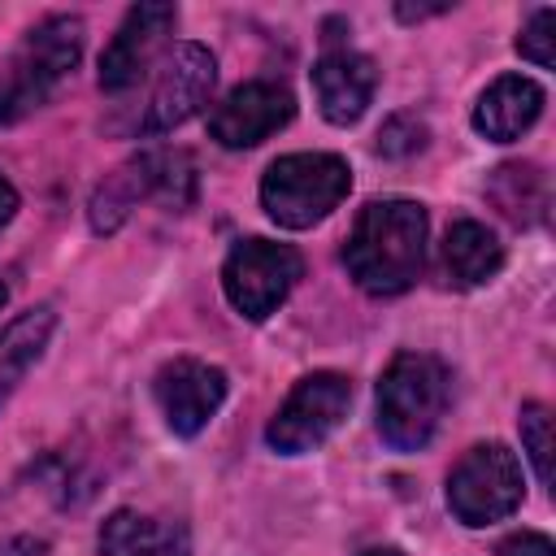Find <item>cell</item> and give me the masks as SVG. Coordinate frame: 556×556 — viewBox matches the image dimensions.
Masks as SVG:
<instances>
[{
	"mask_svg": "<svg viewBox=\"0 0 556 556\" xmlns=\"http://www.w3.org/2000/svg\"><path fill=\"white\" fill-rule=\"evenodd\" d=\"M426 208L404 195L369 200L343 243V265L352 282L369 295H400L421 278L426 265Z\"/></svg>",
	"mask_w": 556,
	"mask_h": 556,
	"instance_id": "6da1fadb",
	"label": "cell"
},
{
	"mask_svg": "<svg viewBox=\"0 0 556 556\" xmlns=\"http://www.w3.org/2000/svg\"><path fill=\"white\" fill-rule=\"evenodd\" d=\"M83 35L78 13H52L17 39V48L0 61V126H17L65 87L78 70Z\"/></svg>",
	"mask_w": 556,
	"mask_h": 556,
	"instance_id": "7a4b0ae2",
	"label": "cell"
},
{
	"mask_svg": "<svg viewBox=\"0 0 556 556\" xmlns=\"http://www.w3.org/2000/svg\"><path fill=\"white\" fill-rule=\"evenodd\" d=\"M452 378L447 365L430 352H395L378 378V434L395 452H421L443 413H447Z\"/></svg>",
	"mask_w": 556,
	"mask_h": 556,
	"instance_id": "3957f363",
	"label": "cell"
},
{
	"mask_svg": "<svg viewBox=\"0 0 556 556\" xmlns=\"http://www.w3.org/2000/svg\"><path fill=\"white\" fill-rule=\"evenodd\" d=\"M352 191V165L339 152H287L261 174V208L282 230H308Z\"/></svg>",
	"mask_w": 556,
	"mask_h": 556,
	"instance_id": "277c9868",
	"label": "cell"
},
{
	"mask_svg": "<svg viewBox=\"0 0 556 556\" xmlns=\"http://www.w3.org/2000/svg\"><path fill=\"white\" fill-rule=\"evenodd\" d=\"M139 200H161L165 208H187L195 200V161L182 148H152L104 174V182L91 191L87 217L96 235H113Z\"/></svg>",
	"mask_w": 556,
	"mask_h": 556,
	"instance_id": "5b68a950",
	"label": "cell"
},
{
	"mask_svg": "<svg viewBox=\"0 0 556 556\" xmlns=\"http://www.w3.org/2000/svg\"><path fill=\"white\" fill-rule=\"evenodd\" d=\"M526 473L504 443H473L447 473V508L460 526H495L521 508Z\"/></svg>",
	"mask_w": 556,
	"mask_h": 556,
	"instance_id": "8992f818",
	"label": "cell"
},
{
	"mask_svg": "<svg viewBox=\"0 0 556 556\" xmlns=\"http://www.w3.org/2000/svg\"><path fill=\"white\" fill-rule=\"evenodd\" d=\"M304 278V256L291 243L239 239L222 261V291L230 308L248 321H265Z\"/></svg>",
	"mask_w": 556,
	"mask_h": 556,
	"instance_id": "52a82bcc",
	"label": "cell"
},
{
	"mask_svg": "<svg viewBox=\"0 0 556 556\" xmlns=\"http://www.w3.org/2000/svg\"><path fill=\"white\" fill-rule=\"evenodd\" d=\"M348 408H352V382H348V374H334V369L304 374L287 391V400L278 404V413L269 417L265 443L278 456H304V452L321 447L343 426Z\"/></svg>",
	"mask_w": 556,
	"mask_h": 556,
	"instance_id": "ba28073f",
	"label": "cell"
},
{
	"mask_svg": "<svg viewBox=\"0 0 556 556\" xmlns=\"http://www.w3.org/2000/svg\"><path fill=\"white\" fill-rule=\"evenodd\" d=\"M217 83V61L204 43H178L165 52L161 61V74H156V87L143 104V117H139V135H161V130H174L182 126L187 117H195L208 100Z\"/></svg>",
	"mask_w": 556,
	"mask_h": 556,
	"instance_id": "9c48e42d",
	"label": "cell"
},
{
	"mask_svg": "<svg viewBox=\"0 0 556 556\" xmlns=\"http://www.w3.org/2000/svg\"><path fill=\"white\" fill-rule=\"evenodd\" d=\"M152 395H156L165 426L178 439H195L217 417V408L226 400V369L208 365L200 356H174L169 365L156 369Z\"/></svg>",
	"mask_w": 556,
	"mask_h": 556,
	"instance_id": "30bf717a",
	"label": "cell"
},
{
	"mask_svg": "<svg viewBox=\"0 0 556 556\" xmlns=\"http://www.w3.org/2000/svg\"><path fill=\"white\" fill-rule=\"evenodd\" d=\"M291 117H295V96L274 78H252V83H239L208 113V135L222 148H256L274 130H282Z\"/></svg>",
	"mask_w": 556,
	"mask_h": 556,
	"instance_id": "8fae6325",
	"label": "cell"
},
{
	"mask_svg": "<svg viewBox=\"0 0 556 556\" xmlns=\"http://www.w3.org/2000/svg\"><path fill=\"white\" fill-rule=\"evenodd\" d=\"M174 22H178L174 4H135V9H126L117 35L100 52V87L109 96L130 91L143 78V70L152 65V56L161 52V43L174 30Z\"/></svg>",
	"mask_w": 556,
	"mask_h": 556,
	"instance_id": "7c38bea8",
	"label": "cell"
},
{
	"mask_svg": "<svg viewBox=\"0 0 556 556\" xmlns=\"http://www.w3.org/2000/svg\"><path fill=\"white\" fill-rule=\"evenodd\" d=\"M374 87H378V65L365 52L348 43H326V52L313 65V96L330 126L361 122V113L374 100Z\"/></svg>",
	"mask_w": 556,
	"mask_h": 556,
	"instance_id": "4fadbf2b",
	"label": "cell"
},
{
	"mask_svg": "<svg viewBox=\"0 0 556 556\" xmlns=\"http://www.w3.org/2000/svg\"><path fill=\"white\" fill-rule=\"evenodd\" d=\"M539 113H543V87L526 74H504L478 96L473 130L491 143H513L539 122Z\"/></svg>",
	"mask_w": 556,
	"mask_h": 556,
	"instance_id": "5bb4252c",
	"label": "cell"
},
{
	"mask_svg": "<svg viewBox=\"0 0 556 556\" xmlns=\"http://www.w3.org/2000/svg\"><path fill=\"white\" fill-rule=\"evenodd\" d=\"M100 556H191V534L169 517L117 508L100 526Z\"/></svg>",
	"mask_w": 556,
	"mask_h": 556,
	"instance_id": "9a60e30c",
	"label": "cell"
},
{
	"mask_svg": "<svg viewBox=\"0 0 556 556\" xmlns=\"http://www.w3.org/2000/svg\"><path fill=\"white\" fill-rule=\"evenodd\" d=\"M504 269V243L495 230H486L473 217H460L447 226L443 239V274L452 287H482Z\"/></svg>",
	"mask_w": 556,
	"mask_h": 556,
	"instance_id": "2e32d148",
	"label": "cell"
},
{
	"mask_svg": "<svg viewBox=\"0 0 556 556\" xmlns=\"http://www.w3.org/2000/svg\"><path fill=\"white\" fill-rule=\"evenodd\" d=\"M486 200L513 222V226H539L547 222L552 208V182L539 165L530 161H508L500 169H491L486 178Z\"/></svg>",
	"mask_w": 556,
	"mask_h": 556,
	"instance_id": "e0dca14e",
	"label": "cell"
},
{
	"mask_svg": "<svg viewBox=\"0 0 556 556\" xmlns=\"http://www.w3.org/2000/svg\"><path fill=\"white\" fill-rule=\"evenodd\" d=\"M52 330H56V308L52 304H35V308L17 313L0 330V404L17 391V382L26 378V369L43 356Z\"/></svg>",
	"mask_w": 556,
	"mask_h": 556,
	"instance_id": "ac0fdd59",
	"label": "cell"
},
{
	"mask_svg": "<svg viewBox=\"0 0 556 556\" xmlns=\"http://www.w3.org/2000/svg\"><path fill=\"white\" fill-rule=\"evenodd\" d=\"M517 426H521V447H526L539 482L547 486L552 482V413H547V404H539V400L521 404V421Z\"/></svg>",
	"mask_w": 556,
	"mask_h": 556,
	"instance_id": "d6986e66",
	"label": "cell"
},
{
	"mask_svg": "<svg viewBox=\"0 0 556 556\" xmlns=\"http://www.w3.org/2000/svg\"><path fill=\"white\" fill-rule=\"evenodd\" d=\"M421 148H426V122L413 117V113H395L378 130V152L382 156H413Z\"/></svg>",
	"mask_w": 556,
	"mask_h": 556,
	"instance_id": "ffe728a7",
	"label": "cell"
},
{
	"mask_svg": "<svg viewBox=\"0 0 556 556\" xmlns=\"http://www.w3.org/2000/svg\"><path fill=\"white\" fill-rule=\"evenodd\" d=\"M552 9H534L530 13V22L521 26V35H517V52L526 56V61H534L539 70H552Z\"/></svg>",
	"mask_w": 556,
	"mask_h": 556,
	"instance_id": "44dd1931",
	"label": "cell"
},
{
	"mask_svg": "<svg viewBox=\"0 0 556 556\" xmlns=\"http://www.w3.org/2000/svg\"><path fill=\"white\" fill-rule=\"evenodd\" d=\"M500 556H556L552 539L539 534V530H521V534H508L500 543Z\"/></svg>",
	"mask_w": 556,
	"mask_h": 556,
	"instance_id": "7402d4cb",
	"label": "cell"
},
{
	"mask_svg": "<svg viewBox=\"0 0 556 556\" xmlns=\"http://www.w3.org/2000/svg\"><path fill=\"white\" fill-rule=\"evenodd\" d=\"M452 4L443 0V4H395V17L400 22H421V17H439V13H447Z\"/></svg>",
	"mask_w": 556,
	"mask_h": 556,
	"instance_id": "603a6c76",
	"label": "cell"
},
{
	"mask_svg": "<svg viewBox=\"0 0 556 556\" xmlns=\"http://www.w3.org/2000/svg\"><path fill=\"white\" fill-rule=\"evenodd\" d=\"M13 213H17V187L4 178V169H0V230L13 222Z\"/></svg>",
	"mask_w": 556,
	"mask_h": 556,
	"instance_id": "cb8c5ba5",
	"label": "cell"
},
{
	"mask_svg": "<svg viewBox=\"0 0 556 556\" xmlns=\"http://www.w3.org/2000/svg\"><path fill=\"white\" fill-rule=\"evenodd\" d=\"M361 556H404L400 547H369V552H361Z\"/></svg>",
	"mask_w": 556,
	"mask_h": 556,
	"instance_id": "d4e9b609",
	"label": "cell"
},
{
	"mask_svg": "<svg viewBox=\"0 0 556 556\" xmlns=\"http://www.w3.org/2000/svg\"><path fill=\"white\" fill-rule=\"evenodd\" d=\"M4 300H9V287H4V282H0V308H4Z\"/></svg>",
	"mask_w": 556,
	"mask_h": 556,
	"instance_id": "484cf974",
	"label": "cell"
}]
</instances>
